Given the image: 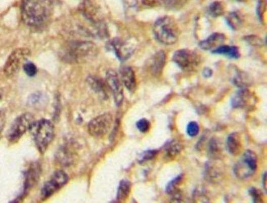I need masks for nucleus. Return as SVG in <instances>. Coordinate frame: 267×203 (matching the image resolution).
I'll list each match as a JSON object with an SVG mask.
<instances>
[{"label": "nucleus", "instance_id": "obj_1", "mask_svg": "<svg viewBox=\"0 0 267 203\" xmlns=\"http://www.w3.org/2000/svg\"><path fill=\"white\" fill-rule=\"evenodd\" d=\"M53 10V0H22V19L26 26L40 27L48 22Z\"/></svg>", "mask_w": 267, "mask_h": 203}, {"label": "nucleus", "instance_id": "obj_2", "mask_svg": "<svg viewBox=\"0 0 267 203\" xmlns=\"http://www.w3.org/2000/svg\"><path fill=\"white\" fill-rule=\"evenodd\" d=\"M98 52L97 46L92 42H70L63 51V58L68 62H81L96 57Z\"/></svg>", "mask_w": 267, "mask_h": 203}, {"label": "nucleus", "instance_id": "obj_3", "mask_svg": "<svg viewBox=\"0 0 267 203\" xmlns=\"http://www.w3.org/2000/svg\"><path fill=\"white\" fill-rule=\"evenodd\" d=\"M153 33L158 41L165 45H172L177 41L180 35V27L173 18L165 16L155 22Z\"/></svg>", "mask_w": 267, "mask_h": 203}, {"label": "nucleus", "instance_id": "obj_4", "mask_svg": "<svg viewBox=\"0 0 267 203\" xmlns=\"http://www.w3.org/2000/svg\"><path fill=\"white\" fill-rule=\"evenodd\" d=\"M29 130L40 153H45L55 136V127L50 120L42 119L34 121Z\"/></svg>", "mask_w": 267, "mask_h": 203}, {"label": "nucleus", "instance_id": "obj_5", "mask_svg": "<svg viewBox=\"0 0 267 203\" xmlns=\"http://www.w3.org/2000/svg\"><path fill=\"white\" fill-rule=\"evenodd\" d=\"M173 61L185 72H193L198 68L202 58L199 53L190 49H180L173 56Z\"/></svg>", "mask_w": 267, "mask_h": 203}, {"label": "nucleus", "instance_id": "obj_6", "mask_svg": "<svg viewBox=\"0 0 267 203\" xmlns=\"http://www.w3.org/2000/svg\"><path fill=\"white\" fill-rule=\"evenodd\" d=\"M257 168V157L252 151H246L242 159L235 164L234 172L239 179H245L252 176Z\"/></svg>", "mask_w": 267, "mask_h": 203}, {"label": "nucleus", "instance_id": "obj_7", "mask_svg": "<svg viewBox=\"0 0 267 203\" xmlns=\"http://www.w3.org/2000/svg\"><path fill=\"white\" fill-rule=\"evenodd\" d=\"M31 54L27 48H17L9 55L5 62L4 72L8 77H12L19 72L20 68L24 65Z\"/></svg>", "mask_w": 267, "mask_h": 203}, {"label": "nucleus", "instance_id": "obj_8", "mask_svg": "<svg viewBox=\"0 0 267 203\" xmlns=\"http://www.w3.org/2000/svg\"><path fill=\"white\" fill-rule=\"evenodd\" d=\"M34 122V116L31 113H24L16 118L9 128L7 138L10 142H16L26 131L31 128Z\"/></svg>", "mask_w": 267, "mask_h": 203}, {"label": "nucleus", "instance_id": "obj_9", "mask_svg": "<svg viewBox=\"0 0 267 203\" xmlns=\"http://www.w3.org/2000/svg\"><path fill=\"white\" fill-rule=\"evenodd\" d=\"M113 116L110 113L102 114L91 120L88 124V131L95 138H101L107 134L113 125Z\"/></svg>", "mask_w": 267, "mask_h": 203}, {"label": "nucleus", "instance_id": "obj_10", "mask_svg": "<svg viewBox=\"0 0 267 203\" xmlns=\"http://www.w3.org/2000/svg\"><path fill=\"white\" fill-rule=\"evenodd\" d=\"M110 47L120 61H125L131 57L137 48L136 39L134 38L122 39H114L110 42Z\"/></svg>", "mask_w": 267, "mask_h": 203}, {"label": "nucleus", "instance_id": "obj_11", "mask_svg": "<svg viewBox=\"0 0 267 203\" xmlns=\"http://www.w3.org/2000/svg\"><path fill=\"white\" fill-rule=\"evenodd\" d=\"M68 181V175L64 171L56 170L43 186L41 189L42 198L46 199L52 196L58 190L64 187Z\"/></svg>", "mask_w": 267, "mask_h": 203}, {"label": "nucleus", "instance_id": "obj_12", "mask_svg": "<svg viewBox=\"0 0 267 203\" xmlns=\"http://www.w3.org/2000/svg\"><path fill=\"white\" fill-rule=\"evenodd\" d=\"M80 11L85 19L96 26L102 25V14L96 0H84L80 6Z\"/></svg>", "mask_w": 267, "mask_h": 203}, {"label": "nucleus", "instance_id": "obj_13", "mask_svg": "<svg viewBox=\"0 0 267 203\" xmlns=\"http://www.w3.org/2000/svg\"><path fill=\"white\" fill-rule=\"evenodd\" d=\"M105 82L114 96L115 104L120 106L123 101V90L122 82L116 72L114 70L108 71L105 77Z\"/></svg>", "mask_w": 267, "mask_h": 203}, {"label": "nucleus", "instance_id": "obj_14", "mask_svg": "<svg viewBox=\"0 0 267 203\" xmlns=\"http://www.w3.org/2000/svg\"><path fill=\"white\" fill-rule=\"evenodd\" d=\"M166 63V53L163 50L156 52L148 62V69L154 77H160Z\"/></svg>", "mask_w": 267, "mask_h": 203}, {"label": "nucleus", "instance_id": "obj_15", "mask_svg": "<svg viewBox=\"0 0 267 203\" xmlns=\"http://www.w3.org/2000/svg\"><path fill=\"white\" fill-rule=\"evenodd\" d=\"M253 98L254 96L249 90L241 89L231 98V105L235 108H246L252 104Z\"/></svg>", "mask_w": 267, "mask_h": 203}, {"label": "nucleus", "instance_id": "obj_16", "mask_svg": "<svg viewBox=\"0 0 267 203\" xmlns=\"http://www.w3.org/2000/svg\"><path fill=\"white\" fill-rule=\"evenodd\" d=\"M119 72H120V81L122 84L127 88L128 91L131 93L135 91L137 89L136 77L131 67L128 65H123L121 66Z\"/></svg>", "mask_w": 267, "mask_h": 203}, {"label": "nucleus", "instance_id": "obj_17", "mask_svg": "<svg viewBox=\"0 0 267 203\" xmlns=\"http://www.w3.org/2000/svg\"><path fill=\"white\" fill-rule=\"evenodd\" d=\"M76 159V154L69 144H65L57 152L56 161L62 166H69Z\"/></svg>", "mask_w": 267, "mask_h": 203}, {"label": "nucleus", "instance_id": "obj_18", "mask_svg": "<svg viewBox=\"0 0 267 203\" xmlns=\"http://www.w3.org/2000/svg\"><path fill=\"white\" fill-rule=\"evenodd\" d=\"M226 35L221 33H214L207 39L200 42V48L203 50H214L220 45H223L226 42Z\"/></svg>", "mask_w": 267, "mask_h": 203}, {"label": "nucleus", "instance_id": "obj_19", "mask_svg": "<svg viewBox=\"0 0 267 203\" xmlns=\"http://www.w3.org/2000/svg\"><path fill=\"white\" fill-rule=\"evenodd\" d=\"M88 85L97 94H100L102 98L109 97V87L106 82L97 77H89L87 78Z\"/></svg>", "mask_w": 267, "mask_h": 203}, {"label": "nucleus", "instance_id": "obj_20", "mask_svg": "<svg viewBox=\"0 0 267 203\" xmlns=\"http://www.w3.org/2000/svg\"><path fill=\"white\" fill-rule=\"evenodd\" d=\"M226 148L231 155L238 156L241 153L243 144L241 136H239V133H232L229 136L226 141Z\"/></svg>", "mask_w": 267, "mask_h": 203}, {"label": "nucleus", "instance_id": "obj_21", "mask_svg": "<svg viewBox=\"0 0 267 203\" xmlns=\"http://www.w3.org/2000/svg\"><path fill=\"white\" fill-rule=\"evenodd\" d=\"M205 176L209 182L214 183H219L222 179L221 170L212 161L206 164V168H205Z\"/></svg>", "mask_w": 267, "mask_h": 203}, {"label": "nucleus", "instance_id": "obj_22", "mask_svg": "<svg viewBox=\"0 0 267 203\" xmlns=\"http://www.w3.org/2000/svg\"><path fill=\"white\" fill-rule=\"evenodd\" d=\"M184 149V144L179 140H173L164 147V157L167 159H173Z\"/></svg>", "mask_w": 267, "mask_h": 203}, {"label": "nucleus", "instance_id": "obj_23", "mask_svg": "<svg viewBox=\"0 0 267 203\" xmlns=\"http://www.w3.org/2000/svg\"><path fill=\"white\" fill-rule=\"evenodd\" d=\"M39 170L38 168V166L33 165V166L30 167L28 171L26 174L23 194L25 195V192H27L36 183V181L38 180V178H39Z\"/></svg>", "mask_w": 267, "mask_h": 203}, {"label": "nucleus", "instance_id": "obj_24", "mask_svg": "<svg viewBox=\"0 0 267 203\" xmlns=\"http://www.w3.org/2000/svg\"><path fill=\"white\" fill-rule=\"evenodd\" d=\"M213 52L216 53V54L226 55V56L230 57V58L236 59L240 57L239 48H237L235 46H229L223 44V45H220L218 48L214 49Z\"/></svg>", "mask_w": 267, "mask_h": 203}, {"label": "nucleus", "instance_id": "obj_25", "mask_svg": "<svg viewBox=\"0 0 267 203\" xmlns=\"http://www.w3.org/2000/svg\"><path fill=\"white\" fill-rule=\"evenodd\" d=\"M131 185L130 183L127 180H122L119 183L118 188V193H117V203H122L127 198L129 195Z\"/></svg>", "mask_w": 267, "mask_h": 203}, {"label": "nucleus", "instance_id": "obj_26", "mask_svg": "<svg viewBox=\"0 0 267 203\" xmlns=\"http://www.w3.org/2000/svg\"><path fill=\"white\" fill-rule=\"evenodd\" d=\"M221 144L219 143V140L213 138L212 140H210L209 143L208 153L210 157H211L212 160L220 159V156H221Z\"/></svg>", "mask_w": 267, "mask_h": 203}, {"label": "nucleus", "instance_id": "obj_27", "mask_svg": "<svg viewBox=\"0 0 267 203\" xmlns=\"http://www.w3.org/2000/svg\"><path fill=\"white\" fill-rule=\"evenodd\" d=\"M226 21H227V23H228L230 28L235 30V31H238L243 26V19L241 14L237 13V12H233V13H230L228 17L226 18Z\"/></svg>", "mask_w": 267, "mask_h": 203}, {"label": "nucleus", "instance_id": "obj_28", "mask_svg": "<svg viewBox=\"0 0 267 203\" xmlns=\"http://www.w3.org/2000/svg\"><path fill=\"white\" fill-rule=\"evenodd\" d=\"M193 203H210V198L203 188H197L193 193Z\"/></svg>", "mask_w": 267, "mask_h": 203}, {"label": "nucleus", "instance_id": "obj_29", "mask_svg": "<svg viewBox=\"0 0 267 203\" xmlns=\"http://www.w3.org/2000/svg\"><path fill=\"white\" fill-rule=\"evenodd\" d=\"M208 12L209 14L213 18L220 17L225 13L223 4L221 2H219V1H215V2L212 3L209 7Z\"/></svg>", "mask_w": 267, "mask_h": 203}, {"label": "nucleus", "instance_id": "obj_30", "mask_svg": "<svg viewBox=\"0 0 267 203\" xmlns=\"http://www.w3.org/2000/svg\"><path fill=\"white\" fill-rule=\"evenodd\" d=\"M183 175L176 177L175 179H173L166 187V192L168 194L174 195L179 192V186L182 182Z\"/></svg>", "mask_w": 267, "mask_h": 203}, {"label": "nucleus", "instance_id": "obj_31", "mask_svg": "<svg viewBox=\"0 0 267 203\" xmlns=\"http://www.w3.org/2000/svg\"><path fill=\"white\" fill-rule=\"evenodd\" d=\"M165 8L168 9H180L188 0H160Z\"/></svg>", "mask_w": 267, "mask_h": 203}, {"label": "nucleus", "instance_id": "obj_32", "mask_svg": "<svg viewBox=\"0 0 267 203\" xmlns=\"http://www.w3.org/2000/svg\"><path fill=\"white\" fill-rule=\"evenodd\" d=\"M234 83L238 85L239 87H241L242 89H245V87L249 85V81H248V77H246L245 73L239 72L234 78Z\"/></svg>", "mask_w": 267, "mask_h": 203}, {"label": "nucleus", "instance_id": "obj_33", "mask_svg": "<svg viewBox=\"0 0 267 203\" xmlns=\"http://www.w3.org/2000/svg\"><path fill=\"white\" fill-rule=\"evenodd\" d=\"M248 193L252 197V203H264L262 193L258 189H256L255 188H251L248 190Z\"/></svg>", "mask_w": 267, "mask_h": 203}, {"label": "nucleus", "instance_id": "obj_34", "mask_svg": "<svg viewBox=\"0 0 267 203\" xmlns=\"http://www.w3.org/2000/svg\"><path fill=\"white\" fill-rule=\"evenodd\" d=\"M199 125L195 121H192L187 126V133L190 137H195L199 133Z\"/></svg>", "mask_w": 267, "mask_h": 203}, {"label": "nucleus", "instance_id": "obj_35", "mask_svg": "<svg viewBox=\"0 0 267 203\" xmlns=\"http://www.w3.org/2000/svg\"><path fill=\"white\" fill-rule=\"evenodd\" d=\"M23 70L26 72V74L30 77H35L37 73V67L35 66V64L32 62H26L24 65L22 66Z\"/></svg>", "mask_w": 267, "mask_h": 203}, {"label": "nucleus", "instance_id": "obj_36", "mask_svg": "<svg viewBox=\"0 0 267 203\" xmlns=\"http://www.w3.org/2000/svg\"><path fill=\"white\" fill-rule=\"evenodd\" d=\"M157 153L158 152L156 150L146 151L141 154L140 157H139V162L143 163V162H147L149 160L153 159L154 157L157 155Z\"/></svg>", "mask_w": 267, "mask_h": 203}, {"label": "nucleus", "instance_id": "obj_37", "mask_svg": "<svg viewBox=\"0 0 267 203\" xmlns=\"http://www.w3.org/2000/svg\"><path fill=\"white\" fill-rule=\"evenodd\" d=\"M151 124H150L149 120L147 119H141L137 122V128L142 132V133H147V131L149 130Z\"/></svg>", "mask_w": 267, "mask_h": 203}, {"label": "nucleus", "instance_id": "obj_38", "mask_svg": "<svg viewBox=\"0 0 267 203\" xmlns=\"http://www.w3.org/2000/svg\"><path fill=\"white\" fill-rule=\"evenodd\" d=\"M246 41L248 42V44L253 46H262L263 40L261 38L256 35H250V36H246Z\"/></svg>", "mask_w": 267, "mask_h": 203}, {"label": "nucleus", "instance_id": "obj_39", "mask_svg": "<svg viewBox=\"0 0 267 203\" xmlns=\"http://www.w3.org/2000/svg\"><path fill=\"white\" fill-rule=\"evenodd\" d=\"M41 99V94L39 93H35L29 98V103L31 105L37 104Z\"/></svg>", "mask_w": 267, "mask_h": 203}, {"label": "nucleus", "instance_id": "obj_40", "mask_svg": "<svg viewBox=\"0 0 267 203\" xmlns=\"http://www.w3.org/2000/svg\"><path fill=\"white\" fill-rule=\"evenodd\" d=\"M170 203H187L184 201L183 196L177 192L176 194L173 195V197L171 198Z\"/></svg>", "mask_w": 267, "mask_h": 203}, {"label": "nucleus", "instance_id": "obj_41", "mask_svg": "<svg viewBox=\"0 0 267 203\" xmlns=\"http://www.w3.org/2000/svg\"><path fill=\"white\" fill-rule=\"evenodd\" d=\"M5 121H6V119H5V112L3 111H0V133H1L3 129H4Z\"/></svg>", "mask_w": 267, "mask_h": 203}, {"label": "nucleus", "instance_id": "obj_42", "mask_svg": "<svg viewBox=\"0 0 267 203\" xmlns=\"http://www.w3.org/2000/svg\"><path fill=\"white\" fill-rule=\"evenodd\" d=\"M125 4L130 9L135 8L138 5V0H125Z\"/></svg>", "mask_w": 267, "mask_h": 203}, {"label": "nucleus", "instance_id": "obj_43", "mask_svg": "<svg viewBox=\"0 0 267 203\" xmlns=\"http://www.w3.org/2000/svg\"><path fill=\"white\" fill-rule=\"evenodd\" d=\"M262 185L264 191L266 192V172H264V175H262Z\"/></svg>", "mask_w": 267, "mask_h": 203}, {"label": "nucleus", "instance_id": "obj_44", "mask_svg": "<svg viewBox=\"0 0 267 203\" xmlns=\"http://www.w3.org/2000/svg\"><path fill=\"white\" fill-rule=\"evenodd\" d=\"M212 75V71L209 69V68H206L203 72V76L206 77H210Z\"/></svg>", "mask_w": 267, "mask_h": 203}, {"label": "nucleus", "instance_id": "obj_45", "mask_svg": "<svg viewBox=\"0 0 267 203\" xmlns=\"http://www.w3.org/2000/svg\"><path fill=\"white\" fill-rule=\"evenodd\" d=\"M236 1H239V2H247L248 0H236Z\"/></svg>", "mask_w": 267, "mask_h": 203}]
</instances>
